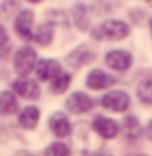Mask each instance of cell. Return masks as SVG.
Instances as JSON below:
<instances>
[{
  "label": "cell",
  "mask_w": 152,
  "mask_h": 156,
  "mask_svg": "<svg viewBox=\"0 0 152 156\" xmlns=\"http://www.w3.org/2000/svg\"><path fill=\"white\" fill-rule=\"evenodd\" d=\"M93 36L97 40H123L129 36V25L122 20H107L93 31Z\"/></svg>",
  "instance_id": "6da1fadb"
},
{
  "label": "cell",
  "mask_w": 152,
  "mask_h": 156,
  "mask_svg": "<svg viewBox=\"0 0 152 156\" xmlns=\"http://www.w3.org/2000/svg\"><path fill=\"white\" fill-rule=\"evenodd\" d=\"M36 63H38V54L32 47H22L16 50L13 65H15V70L20 77H27L36 68Z\"/></svg>",
  "instance_id": "7a4b0ae2"
},
{
  "label": "cell",
  "mask_w": 152,
  "mask_h": 156,
  "mask_svg": "<svg viewBox=\"0 0 152 156\" xmlns=\"http://www.w3.org/2000/svg\"><path fill=\"white\" fill-rule=\"evenodd\" d=\"M100 104L106 109L123 113V111H127L129 106H131V99H129V95L125 94V92L115 90V92H109V94L104 95V97L100 99Z\"/></svg>",
  "instance_id": "3957f363"
},
{
  "label": "cell",
  "mask_w": 152,
  "mask_h": 156,
  "mask_svg": "<svg viewBox=\"0 0 152 156\" xmlns=\"http://www.w3.org/2000/svg\"><path fill=\"white\" fill-rule=\"evenodd\" d=\"M106 63L109 68L118 70V72H125L131 65H133V56L131 52L123 50V48H116V50H109L106 54Z\"/></svg>",
  "instance_id": "277c9868"
},
{
  "label": "cell",
  "mask_w": 152,
  "mask_h": 156,
  "mask_svg": "<svg viewBox=\"0 0 152 156\" xmlns=\"http://www.w3.org/2000/svg\"><path fill=\"white\" fill-rule=\"evenodd\" d=\"M66 108L72 113H75V115H82V113H86V111H90L93 108V99L90 95L82 94V92H75V94H72L68 97Z\"/></svg>",
  "instance_id": "5b68a950"
},
{
  "label": "cell",
  "mask_w": 152,
  "mask_h": 156,
  "mask_svg": "<svg viewBox=\"0 0 152 156\" xmlns=\"http://www.w3.org/2000/svg\"><path fill=\"white\" fill-rule=\"evenodd\" d=\"M32 25H34V13L32 11H22L15 20V29L20 38L23 40H32Z\"/></svg>",
  "instance_id": "8992f818"
},
{
  "label": "cell",
  "mask_w": 152,
  "mask_h": 156,
  "mask_svg": "<svg viewBox=\"0 0 152 156\" xmlns=\"http://www.w3.org/2000/svg\"><path fill=\"white\" fill-rule=\"evenodd\" d=\"M93 129L102 136V138H115L116 135H118V131H120V127L118 124L113 120V119H107V117H95L93 119Z\"/></svg>",
  "instance_id": "52a82bcc"
},
{
  "label": "cell",
  "mask_w": 152,
  "mask_h": 156,
  "mask_svg": "<svg viewBox=\"0 0 152 156\" xmlns=\"http://www.w3.org/2000/svg\"><path fill=\"white\" fill-rule=\"evenodd\" d=\"M15 94L22 95L25 99H38L40 97V84L29 77H20L13 83Z\"/></svg>",
  "instance_id": "ba28073f"
},
{
  "label": "cell",
  "mask_w": 152,
  "mask_h": 156,
  "mask_svg": "<svg viewBox=\"0 0 152 156\" xmlns=\"http://www.w3.org/2000/svg\"><path fill=\"white\" fill-rule=\"evenodd\" d=\"M34 72H36V77L40 81H52L61 72V66L56 59H41V61L36 63Z\"/></svg>",
  "instance_id": "9c48e42d"
},
{
  "label": "cell",
  "mask_w": 152,
  "mask_h": 156,
  "mask_svg": "<svg viewBox=\"0 0 152 156\" xmlns=\"http://www.w3.org/2000/svg\"><path fill=\"white\" fill-rule=\"evenodd\" d=\"M93 59H95V54H93L86 45L77 47L75 50H72V52L66 56V63H68L70 66H74V68H81V66L91 63Z\"/></svg>",
  "instance_id": "30bf717a"
},
{
  "label": "cell",
  "mask_w": 152,
  "mask_h": 156,
  "mask_svg": "<svg viewBox=\"0 0 152 156\" xmlns=\"http://www.w3.org/2000/svg\"><path fill=\"white\" fill-rule=\"evenodd\" d=\"M115 83H116V79L106 74V72H102V70H91L88 74V77H86V84L91 90H104V88H109Z\"/></svg>",
  "instance_id": "8fae6325"
},
{
  "label": "cell",
  "mask_w": 152,
  "mask_h": 156,
  "mask_svg": "<svg viewBox=\"0 0 152 156\" xmlns=\"http://www.w3.org/2000/svg\"><path fill=\"white\" fill-rule=\"evenodd\" d=\"M48 126H50V131L56 135V136H68L70 131H72V126H70V120L64 113H54L48 120Z\"/></svg>",
  "instance_id": "7c38bea8"
},
{
  "label": "cell",
  "mask_w": 152,
  "mask_h": 156,
  "mask_svg": "<svg viewBox=\"0 0 152 156\" xmlns=\"http://www.w3.org/2000/svg\"><path fill=\"white\" fill-rule=\"evenodd\" d=\"M72 20L75 23V27L79 31H88L90 29V15H88V7L81 2H77L72 7Z\"/></svg>",
  "instance_id": "4fadbf2b"
},
{
  "label": "cell",
  "mask_w": 152,
  "mask_h": 156,
  "mask_svg": "<svg viewBox=\"0 0 152 156\" xmlns=\"http://www.w3.org/2000/svg\"><path fill=\"white\" fill-rule=\"evenodd\" d=\"M38 120H40V109L36 106H27V108L22 109L20 117H18V122L22 127L25 129H34L38 126Z\"/></svg>",
  "instance_id": "5bb4252c"
},
{
  "label": "cell",
  "mask_w": 152,
  "mask_h": 156,
  "mask_svg": "<svg viewBox=\"0 0 152 156\" xmlns=\"http://www.w3.org/2000/svg\"><path fill=\"white\" fill-rule=\"evenodd\" d=\"M52 38H54V27H52L50 23H43V25L36 27V31L32 32V40H34L36 43L43 45V47L50 45Z\"/></svg>",
  "instance_id": "9a60e30c"
},
{
  "label": "cell",
  "mask_w": 152,
  "mask_h": 156,
  "mask_svg": "<svg viewBox=\"0 0 152 156\" xmlns=\"http://www.w3.org/2000/svg\"><path fill=\"white\" fill-rule=\"evenodd\" d=\"M18 109V101L13 92H2L0 94V113L2 115H13Z\"/></svg>",
  "instance_id": "2e32d148"
},
{
  "label": "cell",
  "mask_w": 152,
  "mask_h": 156,
  "mask_svg": "<svg viewBox=\"0 0 152 156\" xmlns=\"http://www.w3.org/2000/svg\"><path fill=\"white\" fill-rule=\"evenodd\" d=\"M70 83H72V76H70L68 72L61 70L59 74L52 79V92H54V94H63V92H66L68 86H70Z\"/></svg>",
  "instance_id": "e0dca14e"
},
{
  "label": "cell",
  "mask_w": 152,
  "mask_h": 156,
  "mask_svg": "<svg viewBox=\"0 0 152 156\" xmlns=\"http://www.w3.org/2000/svg\"><path fill=\"white\" fill-rule=\"evenodd\" d=\"M138 99L143 102V104H152V77L143 79L140 84H138Z\"/></svg>",
  "instance_id": "ac0fdd59"
},
{
  "label": "cell",
  "mask_w": 152,
  "mask_h": 156,
  "mask_svg": "<svg viewBox=\"0 0 152 156\" xmlns=\"http://www.w3.org/2000/svg\"><path fill=\"white\" fill-rule=\"evenodd\" d=\"M47 23H50L52 27L54 25H61V27H68V16L64 11H57V9H50L47 11Z\"/></svg>",
  "instance_id": "d6986e66"
},
{
  "label": "cell",
  "mask_w": 152,
  "mask_h": 156,
  "mask_svg": "<svg viewBox=\"0 0 152 156\" xmlns=\"http://www.w3.org/2000/svg\"><path fill=\"white\" fill-rule=\"evenodd\" d=\"M70 154V147L63 142H56L52 145H48L45 151V156H68Z\"/></svg>",
  "instance_id": "ffe728a7"
},
{
  "label": "cell",
  "mask_w": 152,
  "mask_h": 156,
  "mask_svg": "<svg viewBox=\"0 0 152 156\" xmlns=\"http://www.w3.org/2000/svg\"><path fill=\"white\" fill-rule=\"evenodd\" d=\"M125 129H127V136L129 138H136L138 135L141 133V129H140V122H138L136 117H125Z\"/></svg>",
  "instance_id": "44dd1931"
},
{
  "label": "cell",
  "mask_w": 152,
  "mask_h": 156,
  "mask_svg": "<svg viewBox=\"0 0 152 156\" xmlns=\"http://www.w3.org/2000/svg\"><path fill=\"white\" fill-rule=\"evenodd\" d=\"M9 47V38H7V31L4 25H0V52L4 54V50H7Z\"/></svg>",
  "instance_id": "7402d4cb"
},
{
  "label": "cell",
  "mask_w": 152,
  "mask_h": 156,
  "mask_svg": "<svg viewBox=\"0 0 152 156\" xmlns=\"http://www.w3.org/2000/svg\"><path fill=\"white\" fill-rule=\"evenodd\" d=\"M145 135H147V138H150L152 140V120L147 124V127H145Z\"/></svg>",
  "instance_id": "603a6c76"
},
{
  "label": "cell",
  "mask_w": 152,
  "mask_h": 156,
  "mask_svg": "<svg viewBox=\"0 0 152 156\" xmlns=\"http://www.w3.org/2000/svg\"><path fill=\"white\" fill-rule=\"evenodd\" d=\"M16 156H32V154L27 153V151H20V153H16Z\"/></svg>",
  "instance_id": "cb8c5ba5"
},
{
  "label": "cell",
  "mask_w": 152,
  "mask_h": 156,
  "mask_svg": "<svg viewBox=\"0 0 152 156\" xmlns=\"http://www.w3.org/2000/svg\"><path fill=\"white\" fill-rule=\"evenodd\" d=\"M95 156H111L109 153H98V154H95Z\"/></svg>",
  "instance_id": "d4e9b609"
},
{
  "label": "cell",
  "mask_w": 152,
  "mask_h": 156,
  "mask_svg": "<svg viewBox=\"0 0 152 156\" xmlns=\"http://www.w3.org/2000/svg\"><path fill=\"white\" fill-rule=\"evenodd\" d=\"M27 2H30V4H40L41 0H27Z\"/></svg>",
  "instance_id": "484cf974"
},
{
  "label": "cell",
  "mask_w": 152,
  "mask_h": 156,
  "mask_svg": "<svg viewBox=\"0 0 152 156\" xmlns=\"http://www.w3.org/2000/svg\"><path fill=\"white\" fill-rule=\"evenodd\" d=\"M131 156H147V154H131Z\"/></svg>",
  "instance_id": "4316f807"
},
{
  "label": "cell",
  "mask_w": 152,
  "mask_h": 156,
  "mask_svg": "<svg viewBox=\"0 0 152 156\" xmlns=\"http://www.w3.org/2000/svg\"><path fill=\"white\" fill-rule=\"evenodd\" d=\"M150 31H152V18H150Z\"/></svg>",
  "instance_id": "83f0119b"
},
{
  "label": "cell",
  "mask_w": 152,
  "mask_h": 156,
  "mask_svg": "<svg viewBox=\"0 0 152 156\" xmlns=\"http://www.w3.org/2000/svg\"><path fill=\"white\" fill-rule=\"evenodd\" d=\"M149 2H150V4H152V0H149Z\"/></svg>",
  "instance_id": "f1b7e54d"
}]
</instances>
